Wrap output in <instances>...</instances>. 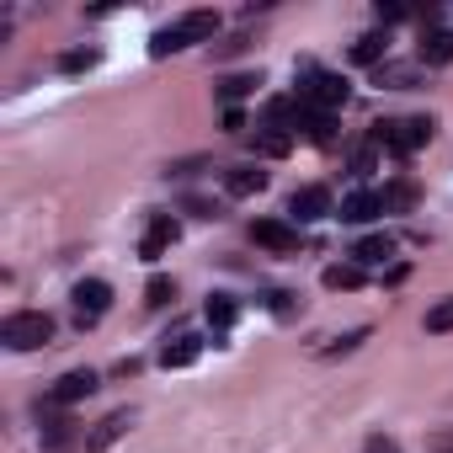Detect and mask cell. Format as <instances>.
Masks as SVG:
<instances>
[{
    "mask_svg": "<svg viewBox=\"0 0 453 453\" xmlns=\"http://www.w3.org/2000/svg\"><path fill=\"white\" fill-rule=\"evenodd\" d=\"M213 33H219V12H187V17H176L171 27H160V33L150 38V54L165 59V54H181V49H192V43H208Z\"/></svg>",
    "mask_w": 453,
    "mask_h": 453,
    "instance_id": "1",
    "label": "cell"
},
{
    "mask_svg": "<svg viewBox=\"0 0 453 453\" xmlns=\"http://www.w3.org/2000/svg\"><path fill=\"white\" fill-rule=\"evenodd\" d=\"M373 150H389V155H400V160H411L416 150H426V139H432V118H384V123H373Z\"/></svg>",
    "mask_w": 453,
    "mask_h": 453,
    "instance_id": "2",
    "label": "cell"
},
{
    "mask_svg": "<svg viewBox=\"0 0 453 453\" xmlns=\"http://www.w3.org/2000/svg\"><path fill=\"white\" fill-rule=\"evenodd\" d=\"M347 96H352V86L336 75V70H315V65H304L299 70V102L304 107H315V112H342L347 107Z\"/></svg>",
    "mask_w": 453,
    "mask_h": 453,
    "instance_id": "3",
    "label": "cell"
},
{
    "mask_svg": "<svg viewBox=\"0 0 453 453\" xmlns=\"http://www.w3.org/2000/svg\"><path fill=\"white\" fill-rule=\"evenodd\" d=\"M0 342L12 352H38V347L54 342V320L43 310H17V315H6V326H0Z\"/></svg>",
    "mask_w": 453,
    "mask_h": 453,
    "instance_id": "4",
    "label": "cell"
},
{
    "mask_svg": "<svg viewBox=\"0 0 453 453\" xmlns=\"http://www.w3.org/2000/svg\"><path fill=\"white\" fill-rule=\"evenodd\" d=\"M107 310H112V283H102V278L75 283V326H81V331H91Z\"/></svg>",
    "mask_w": 453,
    "mask_h": 453,
    "instance_id": "5",
    "label": "cell"
},
{
    "mask_svg": "<svg viewBox=\"0 0 453 453\" xmlns=\"http://www.w3.org/2000/svg\"><path fill=\"white\" fill-rule=\"evenodd\" d=\"M251 241L262 246V251H273V257H294L299 251V230L288 219H257L251 224Z\"/></svg>",
    "mask_w": 453,
    "mask_h": 453,
    "instance_id": "6",
    "label": "cell"
},
{
    "mask_svg": "<svg viewBox=\"0 0 453 453\" xmlns=\"http://www.w3.org/2000/svg\"><path fill=\"white\" fill-rule=\"evenodd\" d=\"M176 235H181V224H176L171 213H155L150 230H144V241H139V257H144V262H160V257L176 246Z\"/></svg>",
    "mask_w": 453,
    "mask_h": 453,
    "instance_id": "7",
    "label": "cell"
},
{
    "mask_svg": "<svg viewBox=\"0 0 453 453\" xmlns=\"http://www.w3.org/2000/svg\"><path fill=\"white\" fill-rule=\"evenodd\" d=\"M288 213H294V224H320V219H331L336 208H331V192H326V187H299V192L288 197Z\"/></svg>",
    "mask_w": 453,
    "mask_h": 453,
    "instance_id": "8",
    "label": "cell"
},
{
    "mask_svg": "<svg viewBox=\"0 0 453 453\" xmlns=\"http://www.w3.org/2000/svg\"><path fill=\"white\" fill-rule=\"evenodd\" d=\"M91 389H96V373H91V368H70V373L49 389V405H59V411H65V405H81Z\"/></svg>",
    "mask_w": 453,
    "mask_h": 453,
    "instance_id": "9",
    "label": "cell"
},
{
    "mask_svg": "<svg viewBox=\"0 0 453 453\" xmlns=\"http://www.w3.org/2000/svg\"><path fill=\"white\" fill-rule=\"evenodd\" d=\"M128 426H134V411H112V416H102V421L86 432V453H107Z\"/></svg>",
    "mask_w": 453,
    "mask_h": 453,
    "instance_id": "10",
    "label": "cell"
},
{
    "mask_svg": "<svg viewBox=\"0 0 453 453\" xmlns=\"http://www.w3.org/2000/svg\"><path fill=\"white\" fill-rule=\"evenodd\" d=\"M203 357V342L192 336V331H181V336H171L165 342V352H160V368H192Z\"/></svg>",
    "mask_w": 453,
    "mask_h": 453,
    "instance_id": "11",
    "label": "cell"
},
{
    "mask_svg": "<svg viewBox=\"0 0 453 453\" xmlns=\"http://www.w3.org/2000/svg\"><path fill=\"white\" fill-rule=\"evenodd\" d=\"M267 187V171L262 165H235V171H224V192L230 197H257Z\"/></svg>",
    "mask_w": 453,
    "mask_h": 453,
    "instance_id": "12",
    "label": "cell"
},
{
    "mask_svg": "<svg viewBox=\"0 0 453 453\" xmlns=\"http://www.w3.org/2000/svg\"><path fill=\"white\" fill-rule=\"evenodd\" d=\"M336 213H342V224H368L384 213V203H379V192H352V197H342Z\"/></svg>",
    "mask_w": 453,
    "mask_h": 453,
    "instance_id": "13",
    "label": "cell"
},
{
    "mask_svg": "<svg viewBox=\"0 0 453 453\" xmlns=\"http://www.w3.org/2000/svg\"><path fill=\"white\" fill-rule=\"evenodd\" d=\"M389 257H395V241H389V235H363V241L352 246V262H357L363 273H368V267H384Z\"/></svg>",
    "mask_w": 453,
    "mask_h": 453,
    "instance_id": "14",
    "label": "cell"
},
{
    "mask_svg": "<svg viewBox=\"0 0 453 453\" xmlns=\"http://www.w3.org/2000/svg\"><path fill=\"white\" fill-rule=\"evenodd\" d=\"M320 283H326L331 294H352V288H363V283H368V273H363L357 262H331V267L320 273Z\"/></svg>",
    "mask_w": 453,
    "mask_h": 453,
    "instance_id": "15",
    "label": "cell"
},
{
    "mask_svg": "<svg viewBox=\"0 0 453 453\" xmlns=\"http://www.w3.org/2000/svg\"><path fill=\"white\" fill-rule=\"evenodd\" d=\"M416 59H421V65H453V27H432V33L421 38Z\"/></svg>",
    "mask_w": 453,
    "mask_h": 453,
    "instance_id": "16",
    "label": "cell"
},
{
    "mask_svg": "<svg viewBox=\"0 0 453 453\" xmlns=\"http://www.w3.org/2000/svg\"><path fill=\"white\" fill-rule=\"evenodd\" d=\"M384 54H389V33H363V38L352 43V65L379 70V65H384Z\"/></svg>",
    "mask_w": 453,
    "mask_h": 453,
    "instance_id": "17",
    "label": "cell"
},
{
    "mask_svg": "<svg viewBox=\"0 0 453 453\" xmlns=\"http://www.w3.org/2000/svg\"><path fill=\"white\" fill-rule=\"evenodd\" d=\"M203 315H208V326H213V331H230V326L241 320V304H235L230 294H213V299L203 304Z\"/></svg>",
    "mask_w": 453,
    "mask_h": 453,
    "instance_id": "18",
    "label": "cell"
},
{
    "mask_svg": "<svg viewBox=\"0 0 453 453\" xmlns=\"http://www.w3.org/2000/svg\"><path fill=\"white\" fill-rule=\"evenodd\" d=\"M257 150H262L267 160H283V155L294 150V128H273V123H267V128L257 134Z\"/></svg>",
    "mask_w": 453,
    "mask_h": 453,
    "instance_id": "19",
    "label": "cell"
},
{
    "mask_svg": "<svg viewBox=\"0 0 453 453\" xmlns=\"http://www.w3.org/2000/svg\"><path fill=\"white\" fill-rule=\"evenodd\" d=\"M315 144H336V118L331 112H315V107H304V123H299Z\"/></svg>",
    "mask_w": 453,
    "mask_h": 453,
    "instance_id": "20",
    "label": "cell"
},
{
    "mask_svg": "<svg viewBox=\"0 0 453 453\" xmlns=\"http://www.w3.org/2000/svg\"><path fill=\"white\" fill-rule=\"evenodd\" d=\"M379 203H384V213H405V208L416 203V187H411V181H389V187L379 192Z\"/></svg>",
    "mask_w": 453,
    "mask_h": 453,
    "instance_id": "21",
    "label": "cell"
},
{
    "mask_svg": "<svg viewBox=\"0 0 453 453\" xmlns=\"http://www.w3.org/2000/svg\"><path fill=\"white\" fill-rule=\"evenodd\" d=\"M368 342V326H357V331H347V336H336L331 347H315V357H342V352H357Z\"/></svg>",
    "mask_w": 453,
    "mask_h": 453,
    "instance_id": "22",
    "label": "cell"
},
{
    "mask_svg": "<svg viewBox=\"0 0 453 453\" xmlns=\"http://www.w3.org/2000/svg\"><path fill=\"white\" fill-rule=\"evenodd\" d=\"M257 86H262L257 75H230V81H219V96H224V102H241V96H251Z\"/></svg>",
    "mask_w": 453,
    "mask_h": 453,
    "instance_id": "23",
    "label": "cell"
},
{
    "mask_svg": "<svg viewBox=\"0 0 453 453\" xmlns=\"http://www.w3.org/2000/svg\"><path fill=\"white\" fill-rule=\"evenodd\" d=\"M373 81H379V86H411V81H416V70H411V65H389V59H384V65L373 70Z\"/></svg>",
    "mask_w": 453,
    "mask_h": 453,
    "instance_id": "24",
    "label": "cell"
},
{
    "mask_svg": "<svg viewBox=\"0 0 453 453\" xmlns=\"http://www.w3.org/2000/svg\"><path fill=\"white\" fill-rule=\"evenodd\" d=\"M426 331H432V336H442V331H453V299H437V304L426 310Z\"/></svg>",
    "mask_w": 453,
    "mask_h": 453,
    "instance_id": "25",
    "label": "cell"
},
{
    "mask_svg": "<svg viewBox=\"0 0 453 453\" xmlns=\"http://www.w3.org/2000/svg\"><path fill=\"white\" fill-rule=\"evenodd\" d=\"M96 59H102V54H96V49H70V54H65V59H59V70H65V75H81V70H91V65H96Z\"/></svg>",
    "mask_w": 453,
    "mask_h": 453,
    "instance_id": "26",
    "label": "cell"
},
{
    "mask_svg": "<svg viewBox=\"0 0 453 453\" xmlns=\"http://www.w3.org/2000/svg\"><path fill=\"white\" fill-rule=\"evenodd\" d=\"M171 299H176V283H171V278H150L144 304H150V310H160V304H171Z\"/></svg>",
    "mask_w": 453,
    "mask_h": 453,
    "instance_id": "27",
    "label": "cell"
},
{
    "mask_svg": "<svg viewBox=\"0 0 453 453\" xmlns=\"http://www.w3.org/2000/svg\"><path fill=\"white\" fill-rule=\"evenodd\" d=\"M267 310H273L278 320H294V315H299V299L283 294V288H273V294H267Z\"/></svg>",
    "mask_w": 453,
    "mask_h": 453,
    "instance_id": "28",
    "label": "cell"
},
{
    "mask_svg": "<svg viewBox=\"0 0 453 453\" xmlns=\"http://www.w3.org/2000/svg\"><path fill=\"white\" fill-rule=\"evenodd\" d=\"M363 453H400V442H395V437H384V432H373V437L363 442Z\"/></svg>",
    "mask_w": 453,
    "mask_h": 453,
    "instance_id": "29",
    "label": "cell"
},
{
    "mask_svg": "<svg viewBox=\"0 0 453 453\" xmlns=\"http://www.w3.org/2000/svg\"><path fill=\"white\" fill-rule=\"evenodd\" d=\"M426 453H453V426L432 432V437H426Z\"/></svg>",
    "mask_w": 453,
    "mask_h": 453,
    "instance_id": "30",
    "label": "cell"
},
{
    "mask_svg": "<svg viewBox=\"0 0 453 453\" xmlns=\"http://www.w3.org/2000/svg\"><path fill=\"white\" fill-rule=\"evenodd\" d=\"M224 128L241 134V128H246V112H241V107H224Z\"/></svg>",
    "mask_w": 453,
    "mask_h": 453,
    "instance_id": "31",
    "label": "cell"
},
{
    "mask_svg": "<svg viewBox=\"0 0 453 453\" xmlns=\"http://www.w3.org/2000/svg\"><path fill=\"white\" fill-rule=\"evenodd\" d=\"M241 49H251L246 38H230V43H219V59H230V54H241Z\"/></svg>",
    "mask_w": 453,
    "mask_h": 453,
    "instance_id": "32",
    "label": "cell"
}]
</instances>
